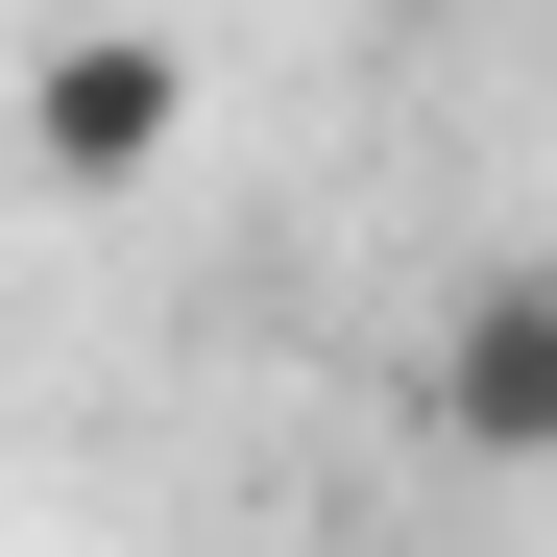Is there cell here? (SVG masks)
I'll return each instance as SVG.
<instances>
[{"label": "cell", "mask_w": 557, "mask_h": 557, "mask_svg": "<svg viewBox=\"0 0 557 557\" xmlns=\"http://www.w3.org/2000/svg\"><path fill=\"white\" fill-rule=\"evenodd\" d=\"M170 146H195V49L170 25H49V73H25V170L49 195H146Z\"/></svg>", "instance_id": "obj_1"}, {"label": "cell", "mask_w": 557, "mask_h": 557, "mask_svg": "<svg viewBox=\"0 0 557 557\" xmlns=\"http://www.w3.org/2000/svg\"><path fill=\"white\" fill-rule=\"evenodd\" d=\"M412 412H436L460 460H557V243H533V267H485V292L436 315V363H412Z\"/></svg>", "instance_id": "obj_2"}]
</instances>
